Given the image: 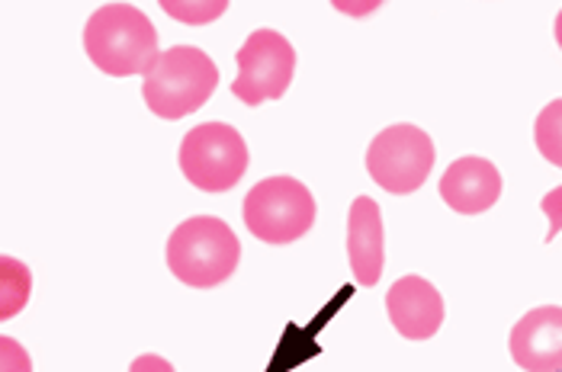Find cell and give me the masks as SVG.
<instances>
[{
    "label": "cell",
    "instance_id": "obj_1",
    "mask_svg": "<svg viewBox=\"0 0 562 372\" xmlns=\"http://www.w3.org/2000/svg\"><path fill=\"white\" fill-rule=\"evenodd\" d=\"M85 52L93 68L110 78H145L161 58L158 30L132 3H106L93 10L85 26Z\"/></svg>",
    "mask_w": 562,
    "mask_h": 372
},
{
    "label": "cell",
    "instance_id": "obj_2",
    "mask_svg": "<svg viewBox=\"0 0 562 372\" xmlns=\"http://www.w3.org/2000/svg\"><path fill=\"white\" fill-rule=\"evenodd\" d=\"M218 87L216 61L196 45H173L161 52L158 65L142 78L145 106L158 120H183L210 103Z\"/></svg>",
    "mask_w": 562,
    "mask_h": 372
},
{
    "label": "cell",
    "instance_id": "obj_3",
    "mask_svg": "<svg viewBox=\"0 0 562 372\" xmlns=\"http://www.w3.org/2000/svg\"><path fill=\"white\" fill-rule=\"evenodd\" d=\"M241 260L238 235L216 215H193L180 222L168 238V270L193 290L225 283Z\"/></svg>",
    "mask_w": 562,
    "mask_h": 372
},
{
    "label": "cell",
    "instance_id": "obj_4",
    "mask_svg": "<svg viewBox=\"0 0 562 372\" xmlns=\"http://www.w3.org/2000/svg\"><path fill=\"white\" fill-rule=\"evenodd\" d=\"M245 228L263 245H293L315 225V196L296 177H267L245 196Z\"/></svg>",
    "mask_w": 562,
    "mask_h": 372
},
{
    "label": "cell",
    "instance_id": "obj_5",
    "mask_svg": "<svg viewBox=\"0 0 562 372\" xmlns=\"http://www.w3.org/2000/svg\"><path fill=\"white\" fill-rule=\"evenodd\" d=\"M180 170L203 193L232 190L248 170V145L228 123H203L180 142Z\"/></svg>",
    "mask_w": 562,
    "mask_h": 372
},
{
    "label": "cell",
    "instance_id": "obj_6",
    "mask_svg": "<svg viewBox=\"0 0 562 372\" xmlns=\"http://www.w3.org/2000/svg\"><path fill=\"white\" fill-rule=\"evenodd\" d=\"M431 135L418 125L398 123L383 128L367 148V170L392 196H408L425 187L434 170Z\"/></svg>",
    "mask_w": 562,
    "mask_h": 372
},
{
    "label": "cell",
    "instance_id": "obj_7",
    "mask_svg": "<svg viewBox=\"0 0 562 372\" xmlns=\"http://www.w3.org/2000/svg\"><path fill=\"white\" fill-rule=\"evenodd\" d=\"M235 61H238V78L232 83V93L248 106L280 100L296 75V48L277 30L251 33L238 48Z\"/></svg>",
    "mask_w": 562,
    "mask_h": 372
},
{
    "label": "cell",
    "instance_id": "obj_8",
    "mask_svg": "<svg viewBox=\"0 0 562 372\" xmlns=\"http://www.w3.org/2000/svg\"><path fill=\"white\" fill-rule=\"evenodd\" d=\"M512 360L524 372H560L562 370V308L540 305L527 312L508 337Z\"/></svg>",
    "mask_w": 562,
    "mask_h": 372
},
{
    "label": "cell",
    "instance_id": "obj_9",
    "mask_svg": "<svg viewBox=\"0 0 562 372\" xmlns=\"http://www.w3.org/2000/svg\"><path fill=\"white\" fill-rule=\"evenodd\" d=\"M347 260L357 286H376L386 263V235L383 215L370 196H357L347 212Z\"/></svg>",
    "mask_w": 562,
    "mask_h": 372
},
{
    "label": "cell",
    "instance_id": "obj_10",
    "mask_svg": "<svg viewBox=\"0 0 562 372\" xmlns=\"http://www.w3.org/2000/svg\"><path fill=\"white\" fill-rule=\"evenodd\" d=\"M386 315L402 337L428 340L443 325V298L428 280L402 277L386 292Z\"/></svg>",
    "mask_w": 562,
    "mask_h": 372
},
{
    "label": "cell",
    "instance_id": "obj_11",
    "mask_svg": "<svg viewBox=\"0 0 562 372\" xmlns=\"http://www.w3.org/2000/svg\"><path fill=\"white\" fill-rule=\"evenodd\" d=\"M502 196V173L485 158H460L440 177V200L460 215H482Z\"/></svg>",
    "mask_w": 562,
    "mask_h": 372
},
{
    "label": "cell",
    "instance_id": "obj_12",
    "mask_svg": "<svg viewBox=\"0 0 562 372\" xmlns=\"http://www.w3.org/2000/svg\"><path fill=\"white\" fill-rule=\"evenodd\" d=\"M33 292V273L23 260L3 253L0 257V318L10 322L13 315H20L30 302Z\"/></svg>",
    "mask_w": 562,
    "mask_h": 372
},
{
    "label": "cell",
    "instance_id": "obj_13",
    "mask_svg": "<svg viewBox=\"0 0 562 372\" xmlns=\"http://www.w3.org/2000/svg\"><path fill=\"white\" fill-rule=\"evenodd\" d=\"M533 142L550 165L562 167V100L543 106V113L533 123Z\"/></svg>",
    "mask_w": 562,
    "mask_h": 372
},
{
    "label": "cell",
    "instance_id": "obj_14",
    "mask_svg": "<svg viewBox=\"0 0 562 372\" xmlns=\"http://www.w3.org/2000/svg\"><path fill=\"white\" fill-rule=\"evenodd\" d=\"M0 372H33L26 347L13 337H0Z\"/></svg>",
    "mask_w": 562,
    "mask_h": 372
},
{
    "label": "cell",
    "instance_id": "obj_15",
    "mask_svg": "<svg viewBox=\"0 0 562 372\" xmlns=\"http://www.w3.org/2000/svg\"><path fill=\"white\" fill-rule=\"evenodd\" d=\"M540 208H543V215L550 218V232H547V241H553L557 235L562 232V187L557 190H550L543 200H540Z\"/></svg>",
    "mask_w": 562,
    "mask_h": 372
},
{
    "label": "cell",
    "instance_id": "obj_16",
    "mask_svg": "<svg viewBox=\"0 0 562 372\" xmlns=\"http://www.w3.org/2000/svg\"><path fill=\"white\" fill-rule=\"evenodd\" d=\"M130 372H177V370H173L165 357H158V353H142V357H135V360H132Z\"/></svg>",
    "mask_w": 562,
    "mask_h": 372
},
{
    "label": "cell",
    "instance_id": "obj_17",
    "mask_svg": "<svg viewBox=\"0 0 562 372\" xmlns=\"http://www.w3.org/2000/svg\"><path fill=\"white\" fill-rule=\"evenodd\" d=\"M557 42H560V48H562V10H560V16H557Z\"/></svg>",
    "mask_w": 562,
    "mask_h": 372
},
{
    "label": "cell",
    "instance_id": "obj_18",
    "mask_svg": "<svg viewBox=\"0 0 562 372\" xmlns=\"http://www.w3.org/2000/svg\"><path fill=\"white\" fill-rule=\"evenodd\" d=\"M560 372H562V370H560Z\"/></svg>",
    "mask_w": 562,
    "mask_h": 372
}]
</instances>
